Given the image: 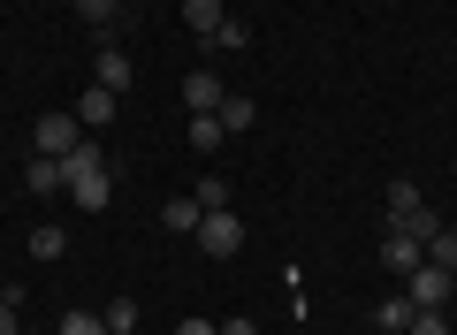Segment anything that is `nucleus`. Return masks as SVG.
Returning <instances> with one entry per match:
<instances>
[{
    "instance_id": "obj_1",
    "label": "nucleus",
    "mask_w": 457,
    "mask_h": 335,
    "mask_svg": "<svg viewBox=\"0 0 457 335\" xmlns=\"http://www.w3.org/2000/svg\"><path fill=\"white\" fill-rule=\"evenodd\" d=\"M381 267H389V274L427 267V237H420L411 222H389V229H381Z\"/></svg>"
},
{
    "instance_id": "obj_2",
    "label": "nucleus",
    "mask_w": 457,
    "mask_h": 335,
    "mask_svg": "<svg viewBox=\"0 0 457 335\" xmlns=\"http://www.w3.org/2000/svg\"><path fill=\"white\" fill-rule=\"evenodd\" d=\"M198 252H206V259H237V252H245V222H237V214H206V222H198Z\"/></svg>"
},
{
    "instance_id": "obj_3",
    "label": "nucleus",
    "mask_w": 457,
    "mask_h": 335,
    "mask_svg": "<svg viewBox=\"0 0 457 335\" xmlns=\"http://www.w3.org/2000/svg\"><path fill=\"white\" fill-rule=\"evenodd\" d=\"M31 138H38V153L69 160V153L84 145V122H77V114H62V107H46V114H38V130H31Z\"/></svg>"
},
{
    "instance_id": "obj_4",
    "label": "nucleus",
    "mask_w": 457,
    "mask_h": 335,
    "mask_svg": "<svg viewBox=\"0 0 457 335\" xmlns=\"http://www.w3.org/2000/svg\"><path fill=\"white\" fill-rule=\"evenodd\" d=\"M411 305H420V313H442V305L457 297V274L450 267H435V259H427V267H411V289H404Z\"/></svg>"
},
{
    "instance_id": "obj_5",
    "label": "nucleus",
    "mask_w": 457,
    "mask_h": 335,
    "mask_svg": "<svg viewBox=\"0 0 457 335\" xmlns=\"http://www.w3.org/2000/svg\"><path fill=\"white\" fill-rule=\"evenodd\" d=\"M92 84H107V92L122 99V92H130V84H137L130 54H122V46H107V38H99V54H92Z\"/></svg>"
},
{
    "instance_id": "obj_6",
    "label": "nucleus",
    "mask_w": 457,
    "mask_h": 335,
    "mask_svg": "<svg viewBox=\"0 0 457 335\" xmlns=\"http://www.w3.org/2000/svg\"><path fill=\"white\" fill-rule=\"evenodd\" d=\"M221 99H228V84L213 77V69H191V77H183V107L191 114H221Z\"/></svg>"
},
{
    "instance_id": "obj_7",
    "label": "nucleus",
    "mask_w": 457,
    "mask_h": 335,
    "mask_svg": "<svg viewBox=\"0 0 457 335\" xmlns=\"http://www.w3.org/2000/svg\"><path fill=\"white\" fill-rule=\"evenodd\" d=\"M23 191H38V198L69 191V160H54V153H31V168H23Z\"/></svg>"
},
{
    "instance_id": "obj_8",
    "label": "nucleus",
    "mask_w": 457,
    "mask_h": 335,
    "mask_svg": "<svg viewBox=\"0 0 457 335\" xmlns=\"http://www.w3.org/2000/svg\"><path fill=\"white\" fill-rule=\"evenodd\" d=\"M69 114H77V122H84V130H92V138H99V130L114 122V92H107V84H92V92H84V99H77V107H69Z\"/></svg>"
},
{
    "instance_id": "obj_9",
    "label": "nucleus",
    "mask_w": 457,
    "mask_h": 335,
    "mask_svg": "<svg viewBox=\"0 0 457 335\" xmlns=\"http://www.w3.org/2000/svg\"><path fill=\"white\" fill-rule=\"evenodd\" d=\"M183 23H191L198 38H213V31L228 23V0H183Z\"/></svg>"
},
{
    "instance_id": "obj_10",
    "label": "nucleus",
    "mask_w": 457,
    "mask_h": 335,
    "mask_svg": "<svg viewBox=\"0 0 457 335\" xmlns=\"http://www.w3.org/2000/svg\"><path fill=\"white\" fill-rule=\"evenodd\" d=\"M161 222L176 229V237H198V222H206V206H198V198H168V206H161Z\"/></svg>"
},
{
    "instance_id": "obj_11",
    "label": "nucleus",
    "mask_w": 457,
    "mask_h": 335,
    "mask_svg": "<svg viewBox=\"0 0 457 335\" xmlns=\"http://www.w3.org/2000/svg\"><path fill=\"white\" fill-rule=\"evenodd\" d=\"M252 122H260V107H252L245 92H228V99H221V130H228V138H245Z\"/></svg>"
},
{
    "instance_id": "obj_12",
    "label": "nucleus",
    "mask_w": 457,
    "mask_h": 335,
    "mask_svg": "<svg viewBox=\"0 0 457 335\" xmlns=\"http://www.w3.org/2000/svg\"><path fill=\"white\" fill-rule=\"evenodd\" d=\"M183 138H191V153H221V114H191V130H183Z\"/></svg>"
},
{
    "instance_id": "obj_13",
    "label": "nucleus",
    "mask_w": 457,
    "mask_h": 335,
    "mask_svg": "<svg viewBox=\"0 0 457 335\" xmlns=\"http://www.w3.org/2000/svg\"><path fill=\"white\" fill-rule=\"evenodd\" d=\"M420 206H427V198H420V183H411V176H396V183H389V222H411Z\"/></svg>"
},
{
    "instance_id": "obj_14",
    "label": "nucleus",
    "mask_w": 457,
    "mask_h": 335,
    "mask_svg": "<svg viewBox=\"0 0 457 335\" xmlns=\"http://www.w3.org/2000/svg\"><path fill=\"white\" fill-rule=\"evenodd\" d=\"M23 244H31V259H62V252H69V229H54V222H46V229H31Z\"/></svg>"
},
{
    "instance_id": "obj_15",
    "label": "nucleus",
    "mask_w": 457,
    "mask_h": 335,
    "mask_svg": "<svg viewBox=\"0 0 457 335\" xmlns=\"http://www.w3.org/2000/svg\"><path fill=\"white\" fill-rule=\"evenodd\" d=\"M99 320H107V335H130L137 328V297H107V313H99Z\"/></svg>"
},
{
    "instance_id": "obj_16",
    "label": "nucleus",
    "mask_w": 457,
    "mask_h": 335,
    "mask_svg": "<svg viewBox=\"0 0 457 335\" xmlns=\"http://www.w3.org/2000/svg\"><path fill=\"white\" fill-rule=\"evenodd\" d=\"M77 16H84V23H92V31H99V38H107V23H114V16H122V0H77Z\"/></svg>"
},
{
    "instance_id": "obj_17",
    "label": "nucleus",
    "mask_w": 457,
    "mask_h": 335,
    "mask_svg": "<svg viewBox=\"0 0 457 335\" xmlns=\"http://www.w3.org/2000/svg\"><path fill=\"white\" fill-rule=\"evenodd\" d=\"M427 259H435V267H450V274H457V229H435V237H427Z\"/></svg>"
},
{
    "instance_id": "obj_18",
    "label": "nucleus",
    "mask_w": 457,
    "mask_h": 335,
    "mask_svg": "<svg viewBox=\"0 0 457 335\" xmlns=\"http://www.w3.org/2000/svg\"><path fill=\"white\" fill-rule=\"evenodd\" d=\"M62 335H107V320L84 313V305H69V313H62Z\"/></svg>"
},
{
    "instance_id": "obj_19",
    "label": "nucleus",
    "mask_w": 457,
    "mask_h": 335,
    "mask_svg": "<svg viewBox=\"0 0 457 335\" xmlns=\"http://www.w3.org/2000/svg\"><path fill=\"white\" fill-rule=\"evenodd\" d=\"M191 198H198L206 214H221V206H228V183H221V176H198V191H191Z\"/></svg>"
},
{
    "instance_id": "obj_20",
    "label": "nucleus",
    "mask_w": 457,
    "mask_h": 335,
    "mask_svg": "<svg viewBox=\"0 0 457 335\" xmlns=\"http://www.w3.org/2000/svg\"><path fill=\"white\" fill-rule=\"evenodd\" d=\"M206 46H221V54H237V46H252V31H245V23H237V16H228V23H221V31H213V38H206Z\"/></svg>"
},
{
    "instance_id": "obj_21",
    "label": "nucleus",
    "mask_w": 457,
    "mask_h": 335,
    "mask_svg": "<svg viewBox=\"0 0 457 335\" xmlns=\"http://www.w3.org/2000/svg\"><path fill=\"white\" fill-rule=\"evenodd\" d=\"M411 313H420L411 297H381V328H411Z\"/></svg>"
},
{
    "instance_id": "obj_22",
    "label": "nucleus",
    "mask_w": 457,
    "mask_h": 335,
    "mask_svg": "<svg viewBox=\"0 0 457 335\" xmlns=\"http://www.w3.org/2000/svg\"><path fill=\"white\" fill-rule=\"evenodd\" d=\"M411 335H450V320L442 313H411Z\"/></svg>"
},
{
    "instance_id": "obj_23",
    "label": "nucleus",
    "mask_w": 457,
    "mask_h": 335,
    "mask_svg": "<svg viewBox=\"0 0 457 335\" xmlns=\"http://www.w3.org/2000/svg\"><path fill=\"white\" fill-rule=\"evenodd\" d=\"M16 328H23V305H16V297H0V335H16Z\"/></svg>"
},
{
    "instance_id": "obj_24",
    "label": "nucleus",
    "mask_w": 457,
    "mask_h": 335,
    "mask_svg": "<svg viewBox=\"0 0 457 335\" xmlns=\"http://www.w3.org/2000/svg\"><path fill=\"white\" fill-rule=\"evenodd\" d=\"M221 335H260V320H252V313H228V320H221Z\"/></svg>"
},
{
    "instance_id": "obj_25",
    "label": "nucleus",
    "mask_w": 457,
    "mask_h": 335,
    "mask_svg": "<svg viewBox=\"0 0 457 335\" xmlns=\"http://www.w3.org/2000/svg\"><path fill=\"white\" fill-rule=\"evenodd\" d=\"M176 335H221V320H176Z\"/></svg>"
},
{
    "instance_id": "obj_26",
    "label": "nucleus",
    "mask_w": 457,
    "mask_h": 335,
    "mask_svg": "<svg viewBox=\"0 0 457 335\" xmlns=\"http://www.w3.org/2000/svg\"><path fill=\"white\" fill-rule=\"evenodd\" d=\"M381 335H411V328H381Z\"/></svg>"
},
{
    "instance_id": "obj_27",
    "label": "nucleus",
    "mask_w": 457,
    "mask_h": 335,
    "mask_svg": "<svg viewBox=\"0 0 457 335\" xmlns=\"http://www.w3.org/2000/svg\"><path fill=\"white\" fill-rule=\"evenodd\" d=\"M122 8H130V0H122Z\"/></svg>"
},
{
    "instance_id": "obj_28",
    "label": "nucleus",
    "mask_w": 457,
    "mask_h": 335,
    "mask_svg": "<svg viewBox=\"0 0 457 335\" xmlns=\"http://www.w3.org/2000/svg\"><path fill=\"white\" fill-rule=\"evenodd\" d=\"M130 335H137V328H130Z\"/></svg>"
}]
</instances>
